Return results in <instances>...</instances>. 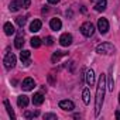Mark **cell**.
Returning a JSON list of instances; mask_svg holds the SVG:
<instances>
[{
  "label": "cell",
  "instance_id": "6da1fadb",
  "mask_svg": "<svg viewBox=\"0 0 120 120\" xmlns=\"http://www.w3.org/2000/svg\"><path fill=\"white\" fill-rule=\"evenodd\" d=\"M107 88V78L106 74H100L99 81H98V88H96V98H95V116L98 117L100 114L103 100H105V92Z\"/></svg>",
  "mask_w": 120,
  "mask_h": 120
},
{
  "label": "cell",
  "instance_id": "7a4b0ae2",
  "mask_svg": "<svg viewBox=\"0 0 120 120\" xmlns=\"http://www.w3.org/2000/svg\"><path fill=\"white\" fill-rule=\"evenodd\" d=\"M96 52L100 55H110L114 52V45L110 42H102L96 47Z\"/></svg>",
  "mask_w": 120,
  "mask_h": 120
},
{
  "label": "cell",
  "instance_id": "3957f363",
  "mask_svg": "<svg viewBox=\"0 0 120 120\" xmlns=\"http://www.w3.org/2000/svg\"><path fill=\"white\" fill-rule=\"evenodd\" d=\"M81 33H82L85 37H92L93 33H95V26H93L90 21H85V23L81 26Z\"/></svg>",
  "mask_w": 120,
  "mask_h": 120
},
{
  "label": "cell",
  "instance_id": "277c9868",
  "mask_svg": "<svg viewBox=\"0 0 120 120\" xmlns=\"http://www.w3.org/2000/svg\"><path fill=\"white\" fill-rule=\"evenodd\" d=\"M16 62H17V58H16L14 54H7L6 58H4V61H3L6 69H11V68H14V67H16Z\"/></svg>",
  "mask_w": 120,
  "mask_h": 120
},
{
  "label": "cell",
  "instance_id": "5b68a950",
  "mask_svg": "<svg viewBox=\"0 0 120 120\" xmlns=\"http://www.w3.org/2000/svg\"><path fill=\"white\" fill-rule=\"evenodd\" d=\"M98 30H99L100 34H106L109 31V21L106 19H103V17L99 19L98 20Z\"/></svg>",
  "mask_w": 120,
  "mask_h": 120
},
{
  "label": "cell",
  "instance_id": "8992f818",
  "mask_svg": "<svg viewBox=\"0 0 120 120\" xmlns=\"http://www.w3.org/2000/svg\"><path fill=\"white\" fill-rule=\"evenodd\" d=\"M59 44L62 47H69L72 44V35L68 34V33H64L61 37H59Z\"/></svg>",
  "mask_w": 120,
  "mask_h": 120
},
{
  "label": "cell",
  "instance_id": "52a82bcc",
  "mask_svg": "<svg viewBox=\"0 0 120 120\" xmlns=\"http://www.w3.org/2000/svg\"><path fill=\"white\" fill-rule=\"evenodd\" d=\"M34 86H35V82H34L33 78H26V79L23 81V83H21L23 90H27V92H28V90H33Z\"/></svg>",
  "mask_w": 120,
  "mask_h": 120
},
{
  "label": "cell",
  "instance_id": "ba28073f",
  "mask_svg": "<svg viewBox=\"0 0 120 120\" xmlns=\"http://www.w3.org/2000/svg\"><path fill=\"white\" fill-rule=\"evenodd\" d=\"M59 107H61L62 110H68V112H71V110L75 109V105H74L72 100L65 99V100H61V102H59Z\"/></svg>",
  "mask_w": 120,
  "mask_h": 120
},
{
  "label": "cell",
  "instance_id": "9c48e42d",
  "mask_svg": "<svg viewBox=\"0 0 120 120\" xmlns=\"http://www.w3.org/2000/svg\"><path fill=\"white\" fill-rule=\"evenodd\" d=\"M85 81H86L88 86H93V83H95V72H93V69H88V71H86V74H85Z\"/></svg>",
  "mask_w": 120,
  "mask_h": 120
},
{
  "label": "cell",
  "instance_id": "30bf717a",
  "mask_svg": "<svg viewBox=\"0 0 120 120\" xmlns=\"http://www.w3.org/2000/svg\"><path fill=\"white\" fill-rule=\"evenodd\" d=\"M49 27H51V30L58 31V30H61L62 23H61V20H59V19H51V21H49Z\"/></svg>",
  "mask_w": 120,
  "mask_h": 120
},
{
  "label": "cell",
  "instance_id": "8fae6325",
  "mask_svg": "<svg viewBox=\"0 0 120 120\" xmlns=\"http://www.w3.org/2000/svg\"><path fill=\"white\" fill-rule=\"evenodd\" d=\"M21 7H24L23 6V0H13V2L10 3V6H9V9H10V11H17L19 9H21Z\"/></svg>",
  "mask_w": 120,
  "mask_h": 120
},
{
  "label": "cell",
  "instance_id": "7c38bea8",
  "mask_svg": "<svg viewBox=\"0 0 120 120\" xmlns=\"http://www.w3.org/2000/svg\"><path fill=\"white\" fill-rule=\"evenodd\" d=\"M28 103H30L28 96H26V95H20V96L17 98V105H19L20 107H27Z\"/></svg>",
  "mask_w": 120,
  "mask_h": 120
},
{
  "label": "cell",
  "instance_id": "4fadbf2b",
  "mask_svg": "<svg viewBox=\"0 0 120 120\" xmlns=\"http://www.w3.org/2000/svg\"><path fill=\"white\" fill-rule=\"evenodd\" d=\"M30 51H27V49H24V51H21L20 52V59L24 62V65H30Z\"/></svg>",
  "mask_w": 120,
  "mask_h": 120
},
{
  "label": "cell",
  "instance_id": "5bb4252c",
  "mask_svg": "<svg viewBox=\"0 0 120 120\" xmlns=\"http://www.w3.org/2000/svg\"><path fill=\"white\" fill-rule=\"evenodd\" d=\"M41 21L40 20H33L31 21V24H30V31L31 33H38L40 30H41Z\"/></svg>",
  "mask_w": 120,
  "mask_h": 120
},
{
  "label": "cell",
  "instance_id": "9a60e30c",
  "mask_svg": "<svg viewBox=\"0 0 120 120\" xmlns=\"http://www.w3.org/2000/svg\"><path fill=\"white\" fill-rule=\"evenodd\" d=\"M44 103V95L42 93H34V96H33V105H35V106H40V105H42Z\"/></svg>",
  "mask_w": 120,
  "mask_h": 120
},
{
  "label": "cell",
  "instance_id": "2e32d148",
  "mask_svg": "<svg viewBox=\"0 0 120 120\" xmlns=\"http://www.w3.org/2000/svg\"><path fill=\"white\" fill-rule=\"evenodd\" d=\"M107 7V2L106 0H99V2L95 4V10L96 11H105Z\"/></svg>",
  "mask_w": 120,
  "mask_h": 120
},
{
  "label": "cell",
  "instance_id": "e0dca14e",
  "mask_svg": "<svg viewBox=\"0 0 120 120\" xmlns=\"http://www.w3.org/2000/svg\"><path fill=\"white\" fill-rule=\"evenodd\" d=\"M3 30H4V33H6L7 35H11V34H14V33H16L14 26H13L11 23H6V24L3 26Z\"/></svg>",
  "mask_w": 120,
  "mask_h": 120
},
{
  "label": "cell",
  "instance_id": "ac0fdd59",
  "mask_svg": "<svg viewBox=\"0 0 120 120\" xmlns=\"http://www.w3.org/2000/svg\"><path fill=\"white\" fill-rule=\"evenodd\" d=\"M3 105H4V107H6V110H7L9 116H10L11 119H16V114H14V110H13V109H11V106H10V102H9V100H4V102H3Z\"/></svg>",
  "mask_w": 120,
  "mask_h": 120
},
{
  "label": "cell",
  "instance_id": "d6986e66",
  "mask_svg": "<svg viewBox=\"0 0 120 120\" xmlns=\"http://www.w3.org/2000/svg\"><path fill=\"white\" fill-rule=\"evenodd\" d=\"M64 55H65V52H62V51H56V52H54L52 56H51V62H52V64L58 62V61H59V58L64 56Z\"/></svg>",
  "mask_w": 120,
  "mask_h": 120
},
{
  "label": "cell",
  "instance_id": "ffe728a7",
  "mask_svg": "<svg viewBox=\"0 0 120 120\" xmlns=\"http://www.w3.org/2000/svg\"><path fill=\"white\" fill-rule=\"evenodd\" d=\"M23 45H24V37H21V35H19V37L16 38V42H14V47H16V48H19V49H21V48H23Z\"/></svg>",
  "mask_w": 120,
  "mask_h": 120
},
{
  "label": "cell",
  "instance_id": "44dd1931",
  "mask_svg": "<svg viewBox=\"0 0 120 120\" xmlns=\"http://www.w3.org/2000/svg\"><path fill=\"white\" fill-rule=\"evenodd\" d=\"M82 98H83V103H85V105H89V102H90V95H89V89H85V90L82 92Z\"/></svg>",
  "mask_w": 120,
  "mask_h": 120
},
{
  "label": "cell",
  "instance_id": "7402d4cb",
  "mask_svg": "<svg viewBox=\"0 0 120 120\" xmlns=\"http://www.w3.org/2000/svg\"><path fill=\"white\" fill-rule=\"evenodd\" d=\"M30 41H31V47H34V48H38L41 45V38L40 37H33Z\"/></svg>",
  "mask_w": 120,
  "mask_h": 120
},
{
  "label": "cell",
  "instance_id": "603a6c76",
  "mask_svg": "<svg viewBox=\"0 0 120 120\" xmlns=\"http://www.w3.org/2000/svg\"><path fill=\"white\" fill-rule=\"evenodd\" d=\"M38 114H40L38 110H35V112H26V113H24V117H26V119H33V117H37Z\"/></svg>",
  "mask_w": 120,
  "mask_h": 120
},
{
  "label": "cell",
  "instance_id": "cb8c5ba5",
  "mask_svg": "<svg viewBox=\"0 0 120 120\" xmlns=\"http://www.w3.org/2000/svg\"><path fill=\"white\" fill-rule=\"evenodd\" d=\"M26 17H17L16 19V23H17V26H20V27H24V24H26Z\"/></svg>",
  "mask_w": 120,
  "mask_h": 120
},
{
  "label": "cell",
  "instance_id": "d4e9b609",
  "mask_svg": "<svg viewBox=\"0 0 120 120\" xmlns=\"http://www.w3.org/2000/svg\"><path fill=\"white\" fill-rule=\"evenodd\" d=\"M44 120H56V114H54V113H45L44 114Z\"/></svg>",
  "mask_w": 120,
  "mask_h": 120
},
{
  "label": "cell",
  "instance_id": "484cf974",
  "mask_svg": "<svg viewBox=\"0 0 120 120\" xmlns=\"http://www.w3.org/2000/svg\"><path fill=\"white\" fill-rule=\"evenodd\" d=\"M113 85H114V81H113V78L110 76V78L107 79V89H109V90H112V92H113V88H114Z\"/></svg>",
  "mask_w": 120,
  "mask_h": 120
},
{
  "label": "cell",
  "instance_id": "4316f807",
  "mask_svg": "<svg viewBox=\"0 0 120 120\" xmlns=\"http://www.w3.org/2000/svg\"><path fill=\"white\" fill-rule=\"evenodd\" d=\"M45 44H47V45H52V44H54V38H52V37H47V38H45Z\"/></svg>",
  "mask_w": 120,
  "mask_h": 120
},
{
  "label": "cell",
  "instance_id": "83f0119b",
  "mask_svg": "<svg viewBox=\"0 0 120 120\" xmlns=\"http://www.w3.org/2000/svg\"><path fill=\"white\" fill-rule=\"evenodd\" d=\"M30 4H31V0H23V6L27 9V7H30Z\"/></svg>",
  "mask_w": 120,
  "mask_h": 120
},
{
  "label": "cell",
  "instance_id": "f1b7e54d",
  "mask_svg": "<svg viewBox=\"0 0 120 120\" xmlns=\"http://www.w3.org/2000/svg\"><path fill=\"white\" fill-rule=\"evenodd\" d=\"M48 82H49L51 85H54V83H55V79L52 78V74H49V75H48Z\"/></svg>",
  "mask_w": 120,
  "mask_h": 120
},
{
  "label": "cell",
  "instance_id": "f546056e",
  "mask_svg": "<svg viewBox=\"0 0 120 120\" xmlns=\"http://www.w3.org/2000/svg\"><path fill=\"white\" fill-rule=\"evenodd\" d=\"M48 3L49 4H56V3H59V0H48Z\"/></svg>",
  "mask_w": 120,
  "mask_h": 120
},
{
  "label": "cell",
  "instance_id": "4dcf8cb0",
  "mask_svg": "<svg viewBox=\"0 0 120 120\" xmlns=\"http://www.w3.org/2000/svg\"><path fill=\"white\" fill-rule=\"evenodd\" d=\"M116 119H120V110L116 112Z\"/></svg>",
  "mask_w": 120,
  "mask_h": 120
},
{
  "label": "cell",
  "instance_id": "1f68e13d",
  "mask_svg": "<svg viewBox=\"0 0 120 120\" xmlns=\"http://www.w3.org/2000/svg\"><path fill=\"white\" fill-rule=\"evenodd\" d=\"M119 100H120V93H119Z\"/></svg>",
  "mask_w": 120,
  "mask_h": 120
}]
</instances>
